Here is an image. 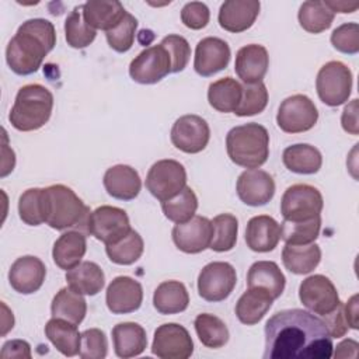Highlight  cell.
<instances>
[{"mask_svg": "<svg viewBox=\"0 0 359 359\" xmlns=\"http://www.w3.org/2000/svg\"><path fill=\"white\" fill-rule=\"evenodd\" d=\"M107 307L112 314H129L142 306L143 287L130 276H116L107 287Z\"/></svg>", "mask_w": 359, "mask_h": 359, "instance_id": "19", "label": "cell"}, {"mask_svg": "<svg viewBox=\"0 0 359 359\" xmlns=\"http://www.w3.org/2000/svg\"><path fill=\"white\" fill-rule=\"evenodd\" d=\"M87 251L86 234L79 230H70L59 236L53 244V262L65 271L77 266Z\"/></svg>", "mask_w": 359, "mask_h": 359, "instance_id": "25", "label": "cell"}, {"mask_svg": "<svg viewBox=\"0 0 359 359\" xmlns=\"http://www.w3.org/2000/svg\"><path fill=\"white\" fill-rule=\"evenodd\" d=\"M108 352V341L105 332L100 328H90L81 332L80 358L83 359H104Z\"/></svg>", "mask_w": 359, "mask_h": 359, "instance_id": "47", "label": "cell"}, {"mask_svg": "<svg viewBox=\"0 0 359 359\" xmlns=\"http://www.w3.org/2000/svg\"><path fill=\"white\" fill-rule=\"evenodd\" d=\"M170 139L175 149L187 154H196L208 146L210 129L202 116L194 114L182 115L174 122Z\"/></svg>", "mask_w": 359, "mask_h": 359, "instance_id": "13", "label": "cell"}, {"mask_svg": "<svg viewBox=\"0 0 359 359\" xmlns=\"http://www.w3.org/2000/svg\"><path fill=\"white\" fill-rule=\"evenodd\" d=\"M97 31L93 29L83 17V4L74 7L65 21V38L69 46L84 49L94 42Z\"/></svg>", "mask_w": 359, "mask_h": 359, "instance_id": "39", "label": "cell"}, {"mask_svg": "<svg viewBox=\"0 0 359 359\" xmlns=\"http://www.w3.org/2000/svg\"><path fill=\"white\" fill-rule=\"evenodd\" d=\"M46 276L45 264L34 255L17 258L8 271L11 287L21 294H32L41 289Z\"/></svg>", "mask_w": 359, "mask_h": 359, "instance_id": "20", "label": "cell"}, {"mask_svg": "<svg viewBox=\"0 0 359 359\" xmlns=\"http://www.w3.org/2000/svg\"><path fill=\"white\" fill-rule=\"evenodd\" d=\"M332 349L324 321L310 311L280 310L265 324L264 359H330Z\"/></svg>", "mask_w": 359, "mask_h": 359, "instance_id": "1", "label": "cell"}, {"mask_svg": "<svg viewBox=\"0 0 359 359\" xmlns=\"http://www.w3.org/2000/svg\"><path fill=\"white\" fill-rule=\"evenodd\" d=\"M213 237L210 243V250L216 252H224L234 248L237 243L238 220L231 213H220L213 217Z\"/></svg>", "mask_w": 359, "mask_h": 359, "instance_id": "41", "label": "cell"}, {"mask_svg": "<svg viewBox=\"0 0 359 359\" xmlns=\"http://www.w3.org/2000/svg\"><path fill=\"white\" fill-rule=\"evenodd\" d=\"M241 100L234 114L237 116H252L261 114L268 104L266 86L259 81L255 84H241Z\"/></svg>", "mask_w": 359, "mask_h": 359, "instance_id": "45", "label": "cell"}, {"mask_svg": "<svg viewBox=\"0 0 359 359\" xmlns=\"http://www.w3.org/2000/svg\"><path fill=\"white\" fill-rule=\"evenodd\" d=\"M230 46L217 36L201 39L195 48L194 69L202 77H210L226 69L230 62Z\"/></svg>", "mask_w": 359, "mask_h": 359, "instance_id": "18", "label": "cell"}, {"mask_svg": "<svg viewBox=\"0 0 359 359\" xmlns=\"http://www.w3.org/2000/svg\"><path fill=\"white\" fill-rule=\"evenodd\" d=\"M170 53L171 57V73L182 72L191 57V48L188 41L181 35H167L160 42Z\"/></svg>", "mask_w": 359, "mask_h": 359, "instance_id": "49", "label": "cell"}, {"mask_svg": "<svg viewBox=\"0 0 359 359\" xmlns=\"http://www.w3.org/2000/svg\"><path fill=\"white\" fill-rule=\"evenodd\" d=\"M56 45V31L45 18L24 21L6 48L8 67L18 76H29L41 67L45 56Z\"/></svg>", "mask_w": 359, "mask_h": 359, "instance_id": "2", "label": "cell"}, {"mask_svg": "<svg viewBox=\"0 0 359 359\" xmlns=\"http://www.w3.org/2000/svg\"><path fill=\"white\" fill-rule=\"evenodd\" d=\"M324 324L331 335V338H341L348 332V324L344 314V303L339 302V304L328 314L323 316Z\"/></svg>", "mask_w": 359, "mask_h": 359, "instance_id": "51", "label": "cell"}, {"mask_svg": "<svg viewBox=\"0 0 359 359\" xmlns=\"http://www.w3.org/2000/svg\"><path fill=\"white\" fill-rule=\"evenodd\" d=\"M324 199L321 192L307 184H294L289 187L280 201V213L283 220L304 222L321 216Z\"/></svg>", "mask_w": 359, "mask_h": 359, "instance_id": "8", "label": "cell"}, {"mask_svg": "<svg viewBox=\"0 0 359 359\" xmlns=\"http://www.w3.org/2000/svg\"><path fill=\"white\" fill-rule=\"evenodd\" d=\"M195 331L199 338V341L206 346L212 349L222 348L229 341V330L227 325L216 316L209 313L198 314L195 321Z\"/></svg>", "mask_w": 359, "mask_h": 359, "instance_id": "37", "label": "cell"}, {"mask_svg": "<svg viewBox=\"0 0 359 359\" xmlns=\"http://www.w3.org/2000/svg\"><path fill=\"white\" fill-rule=\"evenodd\" d=\"M144 184L156 199L164 202L178 195L187 187V171L177 160H158L149 168Z\"/></svg>", "mask_w": 359, "mask_h": 359, "instance_id": "7", "label": "cell"}, {"mask_svg": "<svg viewBox=\"0 0 359 359\" xmlns=\"http://www.w3.org/2000/svg\"><path fill=\"white\" fill-rule=\"evenodd\" d=\"M359 310H358V294H353L346 303H344V314L349 328H359Z\"/></svg>", "mask_w": 359, "mask_h": 359, "instance_id": "54", "label": "cell"}, {"mask_svg": "<svg viewBox=\"0 0 359 359\" xmlns=\"http://www.w3.org/2000/svg\"><path fill=\"white\" fill-rule=\"evenodd\" d=\"M45 223L59 231L74 229L87 233L90 208L63 184L43 188Z\"/></svg>", "mask_w": 359, "mask_h": 359, "instance_id": "3", "label": "cell"}, {"mask_svg": "<svg viewBox=\"0 0 359 359\" xmlns=\"http://www.w3.org/2000/svg\"><path fill=\"white\" fill-rule=\"evenodd\" d=\"M236 191L241 202L248 206L266 205L275 195L272 175L259 168H248L240 174Z\"/></svg>", "mask_w": 359, "mask_h": 359, "instance_id": "17", "label": "cell"}, {"mask_svg": "<svg viewBox=\"0 0 359 359\" xmlns=\"http://www.w3.org/2000/svg\"><path fill=\"white\" fill-rule=\"evenodd\" d=\"M52 109L53 94L41 84H27L18 90L8 121L17 130H36L49 121Z\"/></svg>", "mask_w": 359, "mask_h": 359, "instance_id": "5", "label": "cell"}, {"mask_svg": "<svg viewBox=\"0 0 359 359\" xmlns=\"http://www.w3.org/2000/svg\"><path fill=\"white\" fill-rule=\"evenodd\" d=\"M335 14L325 6L324 1H304L299 8V24L310 34H320L328 29Z\"/></svg>", "mask_w": 359, "mask_h": 359, "instance_id": "38", "label": "cell"}, {"mask_svg": "<svg viewBox=\"0 0 359 359\" xmlns=\"http://www.w3.org/2000/svg\"><path fill=\"white\" fill-rule=\"evenodd\" d=\"M161 209L168 220L174 223H184L195 216L198 209V198L191 187H185L174 198L161 202Z\"/></svg>", "mask_w": 359, "mask_h": 359, "instance_id": "43", "label": "cell"}, {"mask_svg": "<svg viewBox=\"0 0 359 359\" xmlns=\"http://www.w3.org/2000/svg\"><path fill=\"white\" fill-rule=\"evenodd\" d=\"M258 0H227L220 6L219 24L224 31L238 34L247 31L259 14Z\"/></svg>", "mask_w": 359, "mask_h": 359, "instance_id": "22", "label": "cell"}, {"mask_svg": "<svg viewBox=\"0 0 359 359\" xmlns=\"http://www.w3.org/2000/svg\"><path fill=\"white\" fill-rule=\"evenodd\" d=\"M318 121V111L314 102L304 94H294L285 98L278 109L276 123L286 133L307 132Z\"/></svg>", "mask_w": 359, "mask_h": 359, "instance_id": "9", "label": "cell"}, {"mask_svg": "<svg viewBox=\"0 0 359 359\" xmlns=\"http://www.w3.org/2000/svg\"><path fill=\"white\" fill-rule=\"evenodd\" d=\"M316 90L318 98L328 107L345 104L352 91L351 69L339 60L325 63L317 73Z\"/></svg>", "mask_w": 359, "mask_h": 359, "instance_id": "6", "label": "cell"}, {"mask_svg": "<svg viewBox=\"0 0 359 359\" xmlns=\"http://www.w3.org/2000/svg\"><path fill=\"white\" fill-rule=\"evenodd\" d=\"M171 73V57L161 45L143 49L129 65V76L139 84H156Z\"/></svg>", "mask_w": 359, "mask_h": 359, "instance_id": "12", "label": "cell"}, {"mask_svg": "<svg viewBox=\"0 0 359 359\" xmlns=\"http://www.w3.org/2000/svg\"><path fill=\"white\" fill-rule=\"evenodd\" d=\"M112 341L116 356L128 359L139 356L147 346L144 328L137 323H119L112 328Z\"/></svg>", "mask_w": 359, "mask_h": 359, "instance_id": "26", "label": "cell"}, {"mask_svg": "<svg viewBox=\"0 0 359 359\" xmlns=\"http://www.w3.org/2000/svg\"><path fill=\"white\" fill-rule=\"evenodd\" d=\"M321 229V216L304 222L283 220L280 224V238L286 244L303 245L311 244L317 240Z\"/></svg>", "mask_w": 359, "mask_h": 359, "instance_id": "42", "label": "cell"}, {"mask_svg": "<svg viewBox=\"0 0 359 359\" xmlns=\"http://www.w3.org/2000/svg\"><path fill=\"white\" fill-rule=\"evenodd\" d=\"M210 20V11L202 1L187 3L181 10V21L189 29H202Z\"/></svg>", "mask_w": 359, "mask_h": 359, "instance_id": "50", "label": "cell"}, {"mask_svg": "<svg viewBox=\"0 0 359 359\" xmlns=\"http://www.w3.org/2000/svg\"><path fill=\"white\" fill-rule=\"evenodd\" d=\"M144 243L142 236L133 229L119 241L105 245L108 258L116 265H132L143 254Z\"/></svg>", "mask_w": 359, "mask_h": 359, "instance_id": "40", "label": "cell"}, {"mask_svg": "<svg viewBox=\"0 0 359 359\" xmlns=\"http://www.w3.org/2000/svg\"><path fill=\"white\" fill-rule=\"evenodd\" d=\"M286 285V278L273 261H257L247 273V286L258 287L268 292L273 299H278Z\"/></svg>", "mask_w": 359, "mask_h": 359, "instance_id": "27", "label": "cell"}, {"mask_svg": "<svg viewBox=\"0 0 359 359\" xmlns=\"http://www.w3.org/2000/svg\"><path fill=\"white\" fill-rule=\"evenodd\" d=\"M18 213L20 219L28 226L45 223L43 188H29L24 191L18 199Z\"/></svg>", "mask_w": 359, "mask_h": 359, "instance_id": "44", "label": "cell"}, {"mask_svg": "<svg viewBox=\"0 0 359 359\" xmlns=\"http://www.w3.org/2000/svg\"><path fill=\"white\" fill-rule=\"evenodd\" d=\"M45 335L62 355L69 358L79 355L81 334L76 324L63 318L52 317L45 325Z\"/></svg>", "mask_w": 359, "mask_h": 359, "instance_id": "29", "label": "cell"}, {"mask_svg": "<svg viewBox=\"0 0 359 359\" xmlns=\"http://www.w3.org/2000/svg\"><path fill=\"white\" fill-rule=\"evenodd\" d=\"M132 230L126 212L116 206L102 205L93 210L87 223V233L105 245L123 238Z\"/></svg>", "mask_w": 359, "mask_h": 359, "instance_id": "10", "label": "cell"}, {"mask_svg": "<svg viewBox=\"0 0 359 359\" xmlns=\"http://www.w3.org/2000/svg\"><path fill=\"white\" fill-rule=\"evenodd\" d=\"M151 352L161 359H188L194 353V341L185 327L167 323L154 331Z\"/></svg>", "mask_w": 359, "mask_h": 359, "instance_id": "14", "label": "cell"}, {"mask_svg": "<svg viewBox=\"0 0 359 359\" xmlns=\"http://www.w3.org/2000/svg\"><path fill=\"white\" fill-rule=\"evenodd\" d=\"M358 342L355 339H344L337 345L335 358H356L358 356Z\"/></svg>", "mask_w": 359, "mask_h": 359, "instance_id": "55", "label": "cell"}, {"mask_svg": "<svg viewBox=\"0 0 359 359\" xmlns=\"http://www.w3.org/2000/svg\"><path fill=\"white\" fill-rule=\"evenodd\" d=\"M189 294L185 285L180 280H165L157 286L153 294L154 309L164 316L178 314L187 310Z\"/></svg>", "mask_w": 359, "mask_h": 359, "instance_id": "33", "label": "cell"}, {"mask_svg": "<svg viewBox=\"0 0 359 359\" xmlns=\"http://www.w3.org/2000/svg\"><path fill=\"white\" fill-rule=\"evenodd\" d=\"M273 300L268 292L258 287H248L236 303V316L240 323L255 325L272 307Z\"/></svg>", "mask_w": 359, "mask_h": 359, "instance_id": "28", "label": "cell"}, {"mask_svg": "<svg viewBox=\"0 0 359 359\" xmlns=\"http://www.w3.org/2000/svg\"><path fill=\"white\" fill-rule=\"evenodd\" d=\"M171 236L180 251L185 254H199L210 247L213 237L212 220L195 215L188 222L175 223Z\"/></svg>", "mask_w": 359, "mask_h": 359, "instance_id": "16", "label": "cell"}, {"mask_svg": "<svg viewBox=\"0 0 359 359\" xmlns=\"http://www.w3.org/2000/svg\"><path fill=\"white\" fill-rule=\"evenodd\" d=\"M280 240V224L268 215H258L248 220L245 243L251 251L269 252Z\"/></svg>", "mask_w": 359, "mask_h": 359, "instance_id": "24", "label": "cell"}, {"mask_svg": "<svg viewBox=\"0 0 359 359\" xmlns=\"http://www.w3.org/2000/svg\"><path fill=\"white\" fill-rule=\"evenodd\" d=\"M237 283L236 269L223 261L209 262L198 276V293L206 302H222L227 299Z\"/></svg>", "mask_w": 359, "mask_h": 359, "instance_id": "11", "label": "cell"}, {"mask_svg": "<svg viewBox=\"0 0 359 359\" xmlns=\"http://www.w3.org/2000/svg\"><path fill=\"white\" fill-rule=\"evenodd\" d=\"M285 167L296 174H316L323 165V156L320 150L307 143H297L287 146L282 153Z\"/></svg>", "mask_w": 359, "mask_h": 359, "instance_id": "32", "label": "cell"}, {"mask_svg": "<svg viewBox=\"0 0 359 359\" xmlns=\"http://www.w3.org/2000/svg\"><path fill=\"white\" fill-rule=\"evenodd\" d=\"M66 282L77 293L94 296L102 290L105 275L98 264L83 261L66 272Z\"/></svg>", "mask_w": 359, "mask_h": 359, "instance_id": "30", "label": "cell"}, {"mask_svg": "<svg viewBox=\"0 0 359 359\" xmlns=\"http://www.w3.org/2000/svg\"><path fill=\"white\" fill-rule=\"evenodd\" d=\"M230 160L244 168H258L269 157V133L265 126L250 122L234 126L226 136Z\"/></svg>", "mask_w": 359, "mask_h": 359, "instance_id": "4", "label": "cell"}, {"mask_svg": "<svg viewBox=\"0 0 359 359\" xmlns=\"http://www.w3.org/2000/svg\"><path fill=\"white\" fill-rule=\"evenodd\" d=\"M332 46L342 53L356 55L359 52V25L356 22H344L331 34Z\"/></svg>", "mask_w": 359, "mask_h": 359, "instance_id": "48", "label": "cell"}, {"mask_svg": "<svg viewBox=\"0 0 359 359\" xmlns=\"http://www.w3.org/2000/svg\"><path fill=\"white\" fill-rule=\"evenodd\" d=\"M102 184L108 195L119 201H132L142 189L139 172L126 164L109 167L104 174Z\"/></svg>", "mask_w": 359, "mask_h": 359, "instance_id": "23", "label": "cell"}, {"mask_svg": "<svg viewBox=\"0 0 359 359\" xmlns=\"http://www.w3.org/2000/svg\"><path fill=\"white\" fill-rule=\"evenodd\" d=\"M285 268L294 275H306L317 268L321 261V248L311 243L303 245L286 244L282 250Z\"/></svg>", "mask_w": 359, "mask_h": 359, "instance_id": "34", "label": "cell"}, {"mask_svg": "<svg viewBox=\"0 0 359 359\" xmlns=\"http://www.w3.org/2000/svg\"><path fill=\"white\" fill-rule=\"evenodd\" d=\"M52 317L63 318L79 325L87 314V302L83 294L73 290L70 286L62 287L50 304Z\"/></svg>", "mask_w": 359, "mask_h": 359, "instance_id": "35", "label": "cell"}, {"mask_svg": "<svg viewBox=\"0 0 359 359\" xmlns=\"http://www.w3.org/2000/svg\"><path fill=\"white\" fill-rule=\"evenodd\" d=\"M1 358H31V346L24 339H10L7 341L0 352Z\"/></svg>", "mask_w": 359, "mask_h": 359, "instance_id": "52", "label": "cell"}, {"mask_svg": "<svg viewBox=\"0 0 359 359\" xmlns=\"http://www.w3.org/2000/svg\"><path fill=\"white\" fill-rule=\"evenodd\" d=\"M358 104L359 101L355 98L352 100L342 111L341 116V123L345 132L351 135H358L359 133V123H358Z\"/></svg>", "mask_w": 359, "mask_h": 359, "instance_id": "53", "label": "cell"}, {"mask_svg": "<svg viewBox=\"0 0 359 359\" xmlns=\"http://www.w3.org/2000/svg\"><path fill=\"white\" fill-rule=\"evenodd\" d=\"M136 28H137V20L130 13L126 11L121 22L112 29L105 32V38L109 48L118 53L128 52L133 46Z\"/></svg>", "mask_w": 359, "mask_h": 359, "instance_id": "46", "label": "cell"}, {"mask_svg": "<svg viewBox=\"0 0 359 359\" xmlns=\"http://www.w3.org/2000/svg\"><path fill=\"white\" fill-rule=\"evenodd\" d=\"M243 87L233 77H223L210 83L208 88V101L219 112H234L241 100Z\"/></svg>", "mask_w": 359, "mask_h": 359, "instance_id": "36", "label": "cell"}, {"mask_svg": "<svg viewBox=\"0 0 359 359\" xmlns=\"http://www.w3.org/2000/svg\"><path fill=\"white\" fill-rule=\"evenodd\" d=\"M302 304L313 314L325 316L339 304V296L334 283L324 275H311L299 286Z\"/></svg>", "mask_w": 359, "mask_h": 359, "instance_id": "15", "label": "cell"}, {"mask_svg": "<svg viewBox=\"0 0 359 359\" xmlns=\"http://www.w3.org/2000/svg\"><path fill=\"white\" fill-rule=\"evenodd\" d=\"M125 14H126V10L116 0L87 1L83 4L84 21L95 31L102 29L107 32L112 29L121 22Z\"/></svg>", "mask_w": 359, "mask_h": 359, "instance_id": "31", "label": "cell"}, {"mask_svg": "<svg viewBox=\"0 0 359 359\" xmlns=\"http://www.w3.org/2000/svg\"><path fill=\"white\" fill-rule=\"evenodd\" d=\"M325 6L335 14V13H344V14H348V13H353L358 10L359 7V3L358 1H341V0H337V1H331V0H325L324 1Z\"/></svg>", "mask_w": 359, "mask_h": 359, "instance_id": "56", "label": "cell"}, {"mask_svg": "<svg viewBox=\"0 0 359 359\" xmlns=\"http://www.w3.org/2000/svg\"><path fill=\"white\" fill-rule=\"evenodd\" d=\"M269 56L265 46L250 43L237 50L234 70L244 84H255L262 81L268 72Z\"/></svg>", "mask_w": 359, "mask_h": 359, "instance_id": "21", "label": "cell"}]
</instances>
